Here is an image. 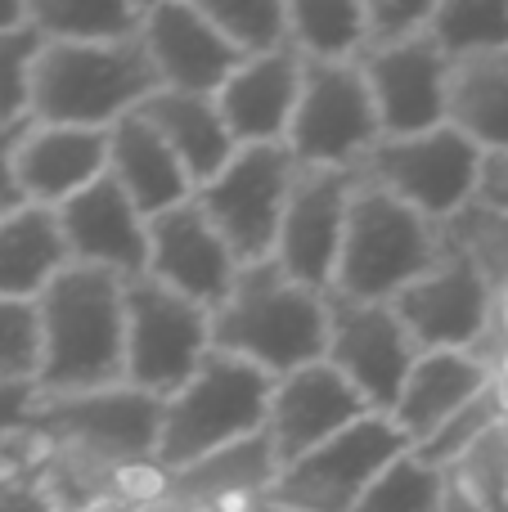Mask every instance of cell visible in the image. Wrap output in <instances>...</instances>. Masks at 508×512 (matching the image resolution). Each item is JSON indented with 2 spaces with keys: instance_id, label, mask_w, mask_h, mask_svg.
Returning <instances> with one entry per match:
<instances>
[{
  "instance_id": "e0dca14e",
  "label": "cell",
  "mask_w": 508,
  "mask_h": 512,
  "mask_svg": "<svg viewBox=\"0 0 508 512\" xmlns=\"http://www.w3.org/2000/svg\"><path fill=\"white\" fill-rule=\"evenodd\" d=\"M243 265L234 261L230 243L216 234L198 203H185L149 221V279L189 297L203 310H221L239 283Z\"/></svg>"
},
{
  "instance_id": "9a60e30c",
  "label": "cell",
  "mask_w": 508,
  "mask_h": 512,
  "mask_svg": "<svg viewBox=\"0 0 508 512\" xmlns=\"http://www.w3.org/2000/svg\"><path fill=\"white\" fill-rule=\"evenodd\" d=\"M140 45L158 68L162 90L185 95H216L234 72L243 68V54L216 32L207 9L198 0H158L144 5Z\"/></svg>"
},
{
  "instance_id": "7dc6e473",
  "label": "cell",
  "mask_w": 508,
  "mask_h": 512,
  "mask_svg": "<svg viewBox=\"0 0 508 512\" xmlns=\"http://www.w3.org/2000/svg\"><path fill=\"white\" fill-rule=\"evenodd\" d=\"M140 512H198V508H189V504H180L176 495H167V490H162L158 499H149V504H140Z\"/></svg>"
},
{
  "instance_id": "52a82bcc",
  "label": "cell",
  "mask_w": 508,
  "mask_h": 512,
  "mask_svg": "<svg viewBox=\"0 0 508 512\" xmlns=\"http://www.w3.org/2000/svg\"><path fill=\"white\" fill-rule=\"evenodd\" d=\"M486 153L455 126H437L428 135H405V140H378V149L360 162V180L396 203L414 207L432 225H446L477 198Z\"/></svg>"
},
{
  "instance_id": "1f68e13d",
  "label": "cell",
  "mask_w": 508,
  "mask_h": 512,
  "mask_svg": "<svg viewBox=\"0 0 508 512\" xmlns=\"http://www.w3.org/2000/svg\"><path fill=\"white\" fill-rule=\"evenodd\" d=\"M441 243L455 256H464L495 297H508V216L504 212L473 198L464 212L441 225Z\"/></svg>"
},
{
  "instance_id": "7c38bea8",
  "label": "cell",
  "mask_w": 508,
  "mask_h": 512,
  "mask_svg": "<svg viewBox=\"0 0 508 512\" xmlns=\"http://www.w3.org/2000/svg\"><path fill=\"white\" fill-rule=\"evenodd\" d=\"M419 355L423 351L405 333V324L396 319L392 306H383V301H347L338 292H329V355L324 360L365 396V405L374 414L392 418Z\"/></svg>"
},
{
  "instance_id": "b9f144b4",
  "label": "cell",
  "mask_w": 508,
  "mask_h": 512,
  "mask_svg": "<svg viewBox=\"0 0 508 512\" xmlns=\"http://www.w3.org/2000/svg\"><path fill=\"white\" fill-rule=\"evenodd\" d=\"M0 512H54L36 472H0Z\"/></svg>"
},
{
  "instance_id": "44dd1931",
  "label": "cell",
  "mask_w": 508,
  "mask_h": 512,
  "mask_svg": "<svg viewBox=\"0 0 508 512\" xmlns=\"http://www.w3.org/2000/svg\"><path fill=\"white\" fill-rule=\"evenodd\" d=\"M108 176V131H77V126H41L23 135L18 149V189L23 203L59 212L63 203Z\"/></svg>"
},
{
  "instance_id": "7a4b0ae2",
  "label": "cell",
  "mask_w": 508,
  "mask_h": 512,
  "mask_svg": "<svg viewBox=\"0 0 508 512\" xmlns=\"http://www.w3.org/2000/svg\"><path fill=\"white\" fill-rule=\"evenodd\" d=\"M212 351L257 364L270 378L329 355V292L297 283L279 261L243 265L230 301L212 315Z\"/></svg>"
},
{
  "instance_id": "5b68a950",
  "label": "cell",
  "mask_w": 508,
  "mask_h": 512,
  "mask_svg": "<svg viewBox=\"0 0 508 512\" xmlns=\"http://www.w3.org/2000/svg\"><path fill=\"white\" fill-rule=\"evenodd\" d=\"M446 256L441 225L419 216L414 207L396 203L383 189L356 185L347 216V239H342V261L333 292L347 301H383L392 306L410 283L432 274Z\"/></svg>"
},
{
  "instance_id": "30bf717a",
  "label": "cell",
  "mask_w": 508,
  "mask_h": 512,
  "mask_svg": "<svg viewBox=\"0 0 508 512\" xmlns=\"http://www.w3.org/2000/svg\"><path fill=\"white\" fill-rule=\"evenodd\" d=\"M32 432L45 445H77L117 468H140V463H158L162 400L126 382L86 396H41Z\"/></svg>"
},
{
  "instance_id": "8fae6325",
  "label": "cell",
  "mask_w": 508,
  "mask_h": 512,
  "mask_svg": "<svg viewBox=\"0 0 508 512\" xmlns=\"http://www.w3.org/2000/svg\"><path fill=\"white\" fill-rule=\"evenodd\" d=\"M410 450L414 445L405 441L392 418L369 414L365 423L347 427L315 454L288 463L270 495L293 512H356L365 490Z\"/></svg>"
},
{
  "instance_id": "ee69618b",
  "label": "cell",
  "mask_w": 508,
  "mask_h": 512,
  "mask_svg": "<svg viewBox=\"0 0 508 512\" xmlns=\"http://www.w3.org/2000/svg\"><path fill=\"white\" fill-rule=\"evenodd\" d=\"M441 512H491V508L477 504V499L468 495V490L446 472V490H441Z\"/></svg>"
},
{
  "instance_id": "83f0119b",
  "label": "cell",
  "mask_w": 508,
  "mask_h": 512,
  "mask_svg": "<svg viewBox=\"0 0 508 512\" xmlns=\"http://www.w3.org/2000/svg\"><path fill=\"white\" fill-rule=\"evenodd\" d=\"M27 18L45 41L59 45H122L144 27L135 0H27Z\"/></svg>"
},
{
  "instance_id": "bcb514c9",
  "label": "cell",
  "mask_w": 508,
  "mask_h": 512,
  "mask_svg": "<svg viewBox=\"0 0 508 512\" xmlns=\"http://www.w3.org/2000/svg\"><path fill=\"white\" fill-rule=\"evenodd\" d=\"M27 23V0H0V32Z\"/></svg>"
},
{
  "instance_id": "f546056e",
  "label": "cell",
  "mask_w": 508,
  "mask_h": 512,
  "mask_svg": "<svg viewBox=\"0 0 508 512\" xmlns=\"http://www.w3.org/2000/svg\"><path fill=\"white\" fill-rule=\"evenodd\" d=\"M36 477H41L45 495L59 512H86L104 504V499L122 495L126 468H117V463L99 459L90 450H77V445H50Z\"/></svg>"
},
{
  "instance_id": "f1b7e54d",
  "label": "cell",
  "mask_w": 508,
  "mask_h": 512,
  "mask_svg": "<svg viewBox=\"0 0 508 512\" xmlns=\"http://www.w3.org/2000/svg\"><path fill=\"white\" fill-rule=\"evenodd\" d=\"M288 45L311 63H360L365 0H288Z\"/></svg>"
},
{
  "instance_id": "d590c367",
  "label": "cell",
  "mask_w": 508,
  "mask_h": 512,
  "mask_svg": "<svg viewBox=\"0 0 508 512\" xmlns=\"http://www.w3.org/2000/svg\"><path fill=\"white\" fill-rule=\"evenodd\" d=\"M500 423H504V400H500V387H491V391H482V396H477L468 409H459V414L450 418V423L441 427L432 441H423L414 454H419L428 468L450 472L477 441H482L486 432H491V427H500Z\"/></svg>"
},
{
  "instance_id": "f35d334b",
  "label": "cell",
  "mask_w": 508,
  "mask_h": 512,
  "mask_svg": "<svg viewBox=\"0 0 508 512\" xmlns=\"http://www.w3.org/2000/svg\"><path fill=\"white\" fill-rule=\"evenodd\" d=\"M432 14H437V0H365V54L396 50L405 41L428 36Z\"/></svg>"
},
{
  "instance_id": "681fc988",
  "label": "cell",
  "mask_w": 508,
  "mask_h": 512,
  "mask_svg": "<svg viewBox=\"0 0 508 512\" xmlns=\"http://www.w3.org/2000/svg\"><path fill=\"white\" fill-rule=\"evenodd\" d=\"M54 512H59V508H54Z\"/></svg>"
},
{
  "instance_id": "4fadbf2b",
  "label": "cell",
  "mask_w": 508,
  "mask_h": 512,
  "mask_svg": "<svg viewBox=\"0 0 508 512\" xmlns=\"http://www.w3.org/2000/svg\"><path fill=\"white\" fill-rule=\"evenodd\" d=\"M356 185L360 171H333V167H297L293 176L275 261L297 283H306L315 292H333V279H338Z\"/></svg>"
},
{
  "instance_id": "ba28073f",
  "label": "cell",
  "mask_w": 508,
  "mask_h": 512,
  "mask_svg": "<svg viewBox=\"0 0 508 512\" xmlns=\"http://www.w3.org/2000/svg\"><path fill=\"white\" fill-rule=\"evenodd\" d=\"M293 176L297 158L288 153V144H252V149L234 153L230 167L194 194V203L216 225V234L230 243L239 265L275 261Z\"/></svg>"
},
{
  "instance_id": "4316f807",
  "label": "cell",
  "mask_w": 508,
  "mask_h": 512,
  "mask_svg": "<svg viewBox=\"0 0 508 512\" xmlns=\"http://www.w3.org/2000/svg\"><path fill=\"white\" fill-rule=\"evenodd\" d=\"M450 126L482 153L508 149V50L455 63L450 72Z\"/></svg>"
},
{
  "instance_id": "7402d4cb",
  "label": "cell",
  "mask_w": 508,
  "mask_h": 512,
  "mask_svg": "<svg viewBox=\"0 0 508 512\" xmlns=\"http://www.w3.org/2000/svg\"><path fill=\"white\" fill-rule=\"evenodd\" d=\"M108 176L126 189V198L140 207L144 221L176 212V207L194 203V194H198V185L189 180L176 149L140 113L122 117L108 131Z\"/></svg>"
},
{
  "instance_id": "c3c4849f",
  "label": "cell",
  "mask_w": 508,
  "mask_h": 512,
  "mask_svg": "<svg viewBox=\"0 0 508 512\" xmlns=\"http://www.w3.org/2000/svg\"><path fill=\"white\" fill-rule=\"evenodd\" d=\"M504 512H508V504H504Z\"/></svg>"
},
{
  "instance_id": "ab89813d",
  "label": "cell",
  "mask_w": 508,
  "mask_h": 512,
  "mask_svg": "<svg viewBox=\"0 0 508 512\" xmlns=\"http://www.w3.org/2000/svg\"><path fill=\"white\" fill-rule=\"evenodd\" d=\"M36 409H41V387L36 382H9V387H0V441L18 432H32Z\"/></svg>"
},
{
  "instance_id": "4dcf8cb0",
  "label": "cell",
  "mask_w": 508,
  "mask_h": 512,
  "mask_svg": "<svg viewBox=\"0 0 508 512\" xmlns=\"http://www.w3.org/2000/svg\"><path fill=\"white\" fill-rule=\"evenodd\" d=\"M432 41L450 63L508 50V0H437Z\"/></svg>"
},
{
  "instance_id": "e575fe53",
  "label": "cell",
  "mask_w": 508,
  "mask_h": 512,
  "mask_svg": "<svg viewBox=\"0 0 508 512\" xmlns=\"http://www.w3.org/2000/svg\"><path fill=\"white\" fill-rule=\"evenodd\" d=\"M41 50L45 36L32 27V18L0 32V126L32 122V81Z\"/></svg>"
},
{
  "instance_id": "603a6c76",
  "label": "cell",
  "mask_w": 508,
  "mask_h": 512,
  "mask_svg": "<svg viewBox=\"0 0 508 512\" xmlns=\"http://www.w3.org/2000/svg\"><path fill=\"white\" fill-rule=\"evenodd\" d=\"M495 378L464 351H432L419 355L410 382H405L401 400L392 409V423L401 427V436L419 450L423 441L441 432L459 409H468L482 391H491Z\"/></svg>"
},
{
  "instance_id": "d6986e66",
  "label": "cell",
  "mask_w": 508,
  "mask_h": 512,
  "mask_svg": "<svg viewBox=\"0 0 508 512\" xmlns=\"http://www.w3.org/2000/svg\"><path fill=\"white\" fill-rule=\"evenodd\" d=\"M59 225L72 265H95V270H108L126 283L149 274V221L113 176L95 180L72 203H63Z\"/></svg>"
},
{
  "instance_id": "f6af8a7d",
  "label": "cell",
  "mask_w": 508,
  "mask_h": 512,
  "mask_svg": "<svg viewBox=\"0 0 508 512\" xmlns=\"http://www.w3.org/2000/svg\"><path fill=\"white\" fill-rule=\"evenodd\" d=\"M216 512H293V508H284L275 495H252V499H239V504H225V508H216Z\"/></svg>"
},
{
  "instance_id": "ac0fdd59",
  "label": "cell",
  "mask_w": 508,
  "mask_h": 512,
  "mask_svg": "<svg viewBox=\"0 0 508 512\" xmlns=\"http://www.w3.org/2000/svg\"><path fill=\"white\" fill-rule=\"evenodd\" d=\"M495 292L486 288V279L446 248L441 265L432 274H423L419 283L401 292L392 301L396 319L405 324V333L414 337L423 355L432 351H468L477 342V333L486 328L495 310Z\"/></svg>"
},
{
  "instance_id": "277c9868",
  "label": "cell",
  "mask_w": 508,
  "mask_h": 512,
  "mask_svg": "<svg viewBox=\"0 0 508 512\" xmlns=\"http://www.w3.org/2000/svg\"><path fill=\"white\" fill-rule=\"evenodd\" d=\"M275 378L257 364L212 351L203 369L185 382L171 400H162V436H158V468L180 472L207 454L239 445L266 432Z\"/></svg>"
},
{
  "instance_id": "484cf974",
  "label": "cell",
  "mask_w": 508,
  "mask_h": 512,
  "mask_svg": "<svg viewBox=\"0 0 508 512\" xmlns=\"http://www.w3.org/2000/svg\"><path fill=\"white\" fill-rule=\"evenodd\" d=\"M72 265L59 212L23 203L0 216V297L41 301V292Z\"/></svg>"
},
{
  "instance_id": "d4e9b609",
  "label": "cell",
  "mask_w": 508,
  "mask_h": 512,
  "mask_svg": "<svg viewBox=\"0 0 508 512\" xmlns=\"http://www.w3.org/2000/svg\"><path fill=\"white\" fill-rule=\"evenodd\" d=\"M135 113L162 135V140L176 149V158L185 162L189 180L198 189L207 180H216L230 158L239 153L230 126H225L221 108H216V95H185V90H158L153 99H144Z\"/></svg>"
},
{
  "instance_id": "836d02e7",
  "label": "cell",
  "mask_w": 508,
  "mask_h": 512,
  "mask_svg": "<svg viewBox=\"0 0 508 512\" xmlns=\"http://www.w3.org/2000/svg\"><path fill=\"white\" fill-rule=\"evenodd\" d=\"M441 490H446V472L428 468L410 450L365 490L356 512H441Z\"/></svg>"
},
{
  "instance_id": "8d00e7d4",
  "label": "cell",
  "mask_w": 508,
  "mask_h": 512,
  "mask_svg": "<svg viewBox=\"0 0 508 512\" xmlns=\"http://www.w3.org/2000/svg\"><path fill=\"white\" fill-rule=\"evenodd\" d=\"M41 378V315L36 301L0 297V387Z\"/></svg>"
},
{
  "instance_id": "f907efd6",
  "label": "cell",
  "mask_w": 508,
  "mask_h": 512,
  "mask_svg": "<svg viewBox=\"0 0 508 512\" xmlns=\"http://www.w3.org/2000/svg\"><path fill=\"white\" fill-rule=\"evenodd\" d=\"M0 216H5V212H0Z\"/></svg>"
},
{
  "instance_id": "3957f363",
  "label": "cell",
  "mask_w": 508,
  "mask_h": 512,
  "mask_svg": "<svg viewBox=\"0 0 508 512\" xmlns=\"http://www.w3.org/2000/svg\"><path fill=\"white\" fill-rule=\"evenodd\" d=\"M162 90L149 50L122 45H59L45 41L32 81V122L77 126V131H113L144 99Z\"/></svg>"
},
{
  "instance_id": "60d3db41",
  "label": "cell",
  "mask_w": 508,
  "mask_h": 512,
  "mask_svg": "<svg viewBox=\"0 0 508 512\" xmlns=\"http://www.w3.org/2000/svg\"><path fill=\"white\" fill-rule=\"evenodd\" d=\"M32 122L0 126V212H18L23 207V189H18V149Z\"/></svg>"
},
{
  "instance_id": "d6a6232c",
  "label": "cell",
  "mask_w": 508,
  "mask_h": 512,
  "mask_svg": "<svg viewBox=\"0 0 508 512\" xmlns=\"http://www.w3.org/2000/svg\"><path fill=\"white\" fill-rule=\"evenodd\" d=\"M198 5L243 59L288 50V0H198Z\"/></svg>"
},
{
  "instance_id": "5bb4252c",
  "label": "cell",
  "mask_w": 508,
  "mask_h": 512,
  "mask_svg": "<svg viewBox=\"0 0 508 512\" xmlns=\"http://www.w3.org/2000/svg\"><path fill=\"white\" fill-rule=\"evenodd\" d=\"M360 68L374 90L383 140H405V135H428L437 126H450V72H455V63L437 50L432 36L365 54Z\"/></svg>"
},
{
  "instance_id": "7bdbcfd3",
  "label": "cell",
  "mask_w": 508,
  "mask_h": 512,
  "mask_svg": "<svg viewBox=\"0 0 508 512\" xmlns=\"http://www.w3.org/2000/svg\"><path fill=\"white\" fill-rule=\"evenodd\" d=\"M477 203L495 207L508 216V149L486 153L482 158V180H477Z\"/></svg>"
},
{
  "instance_id": "2e32d148",
  "label": "cell",
  "mask_w": 508,
  "mask_h": 512,
  "mask_svg": "<svg viewBox=\"0 0 508 512\" xmlns=\"http://www.w3.org/2000/svg\"><path fill=\"white\" fill-rule=\"evenodd\" d=\"M369 414L374 409L365 405V396L329 360H320L275 382L266 436L275 441L279 463L288 468V463L315 454L320 445H329L333 436H342L347 427L365 423Z\"/></svg>"
},
{
  "instance_id": "74e56055",
  "label": "cell",
  "mask_w": 508,
  "mask_h": 512,
  "mask_svg": "<svg viewBox=\"0 0 508 512\" xmlns=\"http://www.w3.org/2000/svg\"><path fill=\"white\" fill-rule=\"evenodd\" d=\"M450 477L491 512H504L508 504V423L491 427L464 459L450 468Z\"/></svg>"
},
{
  "instance_id": "cb8c5ba5",
  "label": "cell",
  "mask_w": 508,
  "mask_h": 512,
  "mask_svg": "<svg viewBox=\"0 0 508 512\" xmlns=\"http://www.w3.org/2000/svg\"><path fill=\"white\" fill-rule=\"evenodd\" d=\"M279 472H284V463L275 454V441L261 432L239 445H225V450L207 454L180 472H167V495H176L180 504L198 512H216L225 504H239V499L270 495Z\"/></svg>"
},
{
  "instance_id": "6da1fadb",
  "label": "cell",
  "mask_w": 508,
  "mask_h": 512,
  "mask_svg": "<svg viewBox=\"0 0 508 512\" xmlns=\"http://www.w3.org/2000/svg\"><path fill=\"white\" fill-rule=\"evenodd\" d=\"M41 396H86L126 382V279L68 265L36 301Z\"/></svg>"
},
{
  "instance_id": "9c48e42d",
  "label": "cell",
  "mask_w": 508,
  "mask_h": 512,
  "mask_svg": "<svg viewBox=\"0 0 508 512\" xmlns=\"http://www.w3.org/2000/svg\"><path fill=\"white\" fill-rule=\"evenodd\" d=\"M383 140L374 90L360 63H311L306 59L302 99L288 131V153L297 167L356 171Z\"/></svg>"
},
{
  "instance_id": "ffe728a7",
  "label": "cell",
  "mask_w": 508,
  "mask_h": 512,
  "mask_svg": "<svg viewBox=\"0 0 508 512\" xmlns=\"http://www.w3.org/2000/svg\"><path fill=\"white\" fill-rule=\"evenodd\" d=\"M302 77H306V59L293 45L261 54V59H243V68L216 90V108H221L239 149L288 144L297 99H302Z\"/></svg>"
},
{
  "instance_id": "8992f818",
  "label": "cell",
  "mask_w": 508,
  "mask_h": 512,
  "mask_svg": "<svg viewBox=\"0 0 508 512\" xmlns=\"http://www.w3.org/2000/svg\"><path fill=\"white\" fill-rule=\"evenodd\" d=\"M212 355V310L162 288L158 279L126 283V387L171 400Z\"/></svg>"
}]
</instances>
